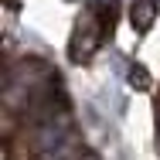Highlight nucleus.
I'll return each mask as SVG.
<instances>
[{"label": "nucleus", "mask_w": 160, "mask_h": 160, "mask_svg": "<svg viewBox=\"0 0 160 160\" xmlns=\"http://www.w3.org/2000/svg\"><path fill=\"white\" fill-rule=\"evenodd\" d=\"M157 112H160V102H157ZM157 136H160V116H157ZM157 150H160V143H157Z\"/></svg>", "instance_id": "423d86ee"}, {"label": "nucleus", "mask_w": 160, "mask_h": 160, "mask_svg": "<svg viewBox=\"0 0 160 160\" xmlns=\"http://www.w3.org/2000/svg\"><path fill=\"white\" fill-rule=\"evenodd\" d=\"M31 150L38 160H96V153L78 140L68 112L55 106L38 112V123L31 129Z\"/></svg>", "instance_id": "f03ea898"}, {"label": "nucleus", "mask_w": 160, "mask_h": 160, "mask_svg": "<svg viewBox=\"0 0 160 160\" xmlns=\"http://www.w3.org/2000/svg\"><path fill=\"white\" fill-rule=\"evenodd\" d=\"M106 31H112V28L99 17L96 10H89L85 17H78L75 34H72V44H68L72 62H89V55L99 48V41H102V34H106Z\"/></svg>", "instance_id": "7ed1b4c3"}, {"label": "nucleus", "mask_w": 160, "mask_h": 160, "mask_svg": "<svg viewBox=\"0 0 160 160\" xmlns=\"http://www.w3.org/2000/svg\"><path fill=\"white\" fill-rule=\"evenodd\" d=\"M55 72L38 58L10 65L7 78H3V102L14 112H44L48 106H55Z\"/></svg>", "instance_id": "f257e3e1"}, {"label": "nucleus", "mask_w": 160, "mask_h": 160, "mask_svg": "<svg viewBox=\"0 0 160 160\" xmlns=\"http://www.w3.org/2000/svg\"><path fill=\"white\" fill-rule=\"evenodd\" d=\"M157 14H160V0H133V7H129V24H133V31L147 34L153 28Z\"/></svg>", "instance_id": "20e7f679"}, {"label": "nucleus", "mask_w": 160, "mask_h": 160, "mask_svg": "<svg viewBox=\"0 0 160 160\" xmlns=\"http://www.w3.org/2000/svg\"><path fill=\"white\" fill-rule=\"evenodd\" d=\"M129 82H133L136 89H150V75H147V68L133 65V68H129Z\"/></svg>", "instance_id": "39448f33"}]
</instances>
